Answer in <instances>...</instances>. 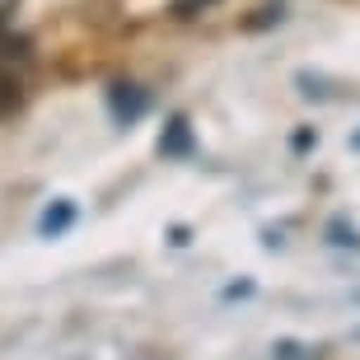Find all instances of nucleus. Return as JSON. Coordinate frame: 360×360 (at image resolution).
I'll list each match as a JSON object with an SVG mask.
<instances>
[{"mask_svg":"<svg viewBox=\"0 0 360 360\" xmlns=\"http://www.w3.org/2000/svg\"><path fill=\"white\" fill-rule=\"evenodd\" d=\"M103 103H108V117H112V127L131 131V127H141V122L155 112V94H150L141 80H131V75H117V80L103 89Z\"/></svg>","mask_w":360,"mask_h":360,"instance_id":"nucleus-1","label":"nucleus"},{"mask_svg":"<svg viewBox=\"0 0 360 360\" xmlns=\"http://www.w3.org/2000/svg\"><path fill=\"white\" fill-rule=\"evenodd\" d=\"M155 150H160L164 160H197V131H192V117H187V112H169Z\"/></svg>","mask_w":360,"mask_h":360,"instance_id":"nucleus-2","label":"nucleus"},{"mask_svg":"<svg viewBox=\"0 0 360 360\" xmlns=\"http://www.w3.org/2000/svg\"><path fill=\"white\" fill-rule=\"evenodd\" d=\"M75 220H80V206H75L70 197L47 201V206H42V215H38V239H61Z\"/></svg>","mask_w":360,"mask_h":360,"instance_id":"nucleus-3","label":"nucleus"},{"mask_svg":"<svg viewBox=\"0 0 360 360\" xmlns=\"http://www.w3.org/2000/svg\"><path fill=\"white\" fill-rule=\"evenodd\" d=\"M290 19V10H285V0H262L257 10H248L239 19V33H271V28H281Z\"/></svg>","mask_w":360,"mask_h":360,"instance_id":"nucleus-4","label":"nucleus"},{"mask_svg":"<svg viewBox=\"0 0 360 360\" xmlns=\"http://www.w3.org/2000/svg\"><path fill=\"white\" fill-rule=\"evenodd\" d=\"M295 89L304 94V98H314V103H333V80L323 75V70H295Z\"/></svg>","mask_w":360,"mask_h":360,"instance_id":"nucleus-5","label":"nucleus"},{"mask_svg":"<svg viewBox=\"0 0 360 360\" xmlns=\"http://www.w3.org/2000/svg\"><path fill=\"white\" fill-rule=\"evenodd\" d=\"M323 239L333 243V248H351V253H356L360 248V229L351 225V215H333V220L323 225Z\"/></svg>","mask_w":360,"mask_h":360,"instance_id":"nucleus-6","label":"nucleus"},{"mask_svg":"<svg viewBox=\"0 0 360 360\" xmlns=\"http://www.w3.org/2000/svg\"><path fill=\"white\" fill-rule=\"evenodd\" d=\"M271 360H319V347H304L295 337H281L276 347H271Z\"/></svg>","mask_w":360,"mask_h":360,"instance_id":"nucleus-7","label":"nucleus"},{"mask_svg":"<svg viewBox=\"0 0 360 360\" xmlns=\"http://www.w3.org/2000/svg\"><path fill=\"white\" fill-rule=\"evenodd\" d=\"M215 5H220V0H174V5H169V14H174L178 24H187V19H201V14L215 10Z\"/></svg>","mask_w":360,"mask_h":360,"instance_id":"nucleus-8","label":"nucleus"},{"mask_svg":"<svg viewBox=\"0 0 360 360\" xmlns=\"http://www.w3.org/2000/svg\"><path fill=\"white\" fill-rule=\"evenodd\" d=\"M14 108H19V80L0 66V117H5V112H14Z\"/></svg>","mask_w":360,"mask_h":360,"instance_id":"nucleus-9","label":"nucleus"},{"mask_svg":"<svg viewBox=\"0 0 360 360\" xmlns=\"http://www.w3.org/2000/svg\"><path fill=\"white\" fill-rule=\"evenodd\" d=\"M253 295H257V281L243 276V281H229L225 290H220V300H225V304H234V300H253Z\"/></svg>","mask_w":360,"mask_h":360,"instance_id":"nucleus-10","label":"nucleus"},{"mask_svg":"<svg viewBox=\"0 0 360 360\" xmlns=\"http://www.w3.org/2000/svg\"><path fill=\"white\" fill-rule=\"evenodd\" d=\"M314 146H319V131L314 127H295L290 131V155H309Z\"/></svg>","mask_w":360,"mask_h":360,"instance_id":"nucleus-11","label":"nucleus"},{"mask_svg":"<svg viewBox=\"0 0 360 360\" xmlns=\"http://www.w3.org/2000/svg\"><path fill=\"white\" fill-rule=\"evenodd\" d=\"M164 239L174 243V248H187V243H192V225H169V229H164Z\"/></svg>","mask_w":360,"mask_h":360,"instance_id":"nucleus-12","label":"nucleus"},{"mask_svg":"<svg viewBox=\"0 0 360 360\" xmlns=\"http://www.w3.org/2000/svg\"><path fill=\"white\" fill-rule=\"evenodd\" d=\"M351 150H356V155H360V127H356V131H351Z\"/></svg>","mask_w":360,"mask_h":360,"instance_id":"nucleus-13","label":"nucleus"}]
</instances>
